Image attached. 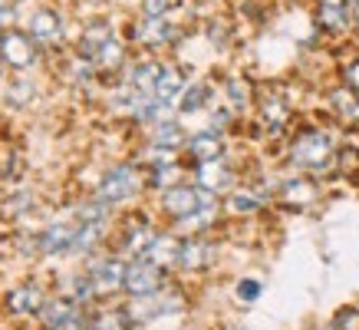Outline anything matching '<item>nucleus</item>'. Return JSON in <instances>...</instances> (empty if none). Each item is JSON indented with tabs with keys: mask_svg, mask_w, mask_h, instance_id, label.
I'll use <instances>...</instances> for the list:
<instances>
[{
	"mask_svg": "<svg viewBox=\"0 0 359 330\" xmlns=\"http://www.w3.org/2000/svg\"><path fill=\"white\" fill-rule=\"evenodd\" d=\"M201 209H218V195H211L198 185H172L162 192V211L172 215L175 221L188 218Z\"/></svg>",
	"mask_w": 359,
	"mask_h": 330,
	"instance_id": "1",
	"label": "nucleus"
},
{
	"mask_svg": "<svg viewBox=\"0 0 359 330\" xmlns=\"http://www.w3.org/2000/svg\"><path fill=\"white\" fill-rule=\"evenodd\" d=\"M139 188H142L139 172H135L132 165H116V169H109V172L102 176V182L96 185V202H102L106 209H112V205L129 202Z\"/></svg>",
	"mask_w": 359,
	"mask_h": 330,
	"instance_id": "2",
	"label": "nucleus"
},
{
	"mask_svg": "<svg viewBox=\"0 0 359 330\" xmlns=\"http://www.w3.org/2000/svg\"><path fill=\"white\" fill-rule=\"evenodd\" d=\"M290 155H294V162L300 165V169H310V172H320V169H327L330 162H333V143H330L323 132H300L294 139V149H290Z\"/></svg>",
	"mask_w": 359,
	"mask_h": 330,
	"instance_id": "3",
	"label": "nucleus"
},
{
	"mask_svg": "<svg viewBox=\"0 0 359 330\" xmlns=\"http://www.w3.org/2000/svg\"><path fill=\"white\" fill-rule=\"evenodd\" d=\"M122 291H129L132 297H152L165 291V271L149 258H132L126 264V284Z\"/></svg>",
	"mask_w": 359,
	"mask_h": 330,
	"instance_id": "4",
	"label": "nucleus"
},
{
	"mask_svg": "<svg viewBox=\"0 0 359 330\" xmlns=\"http://www.w3.org/2000/svg\"><path fill=\"white\" fill-rule=\"evenodd\" d=\"M46 304V294L40 284H20V287H11L4 294V308L11 310L13 317H30V314H40Z\"/></svg>",
	"mask_w": 359,
	"mask_h": 330,
	"instance_id": "5",
	"label": "nucleus"
},
{
	"mask_svg": "<svg viewBox=\"0 0 359 330\" xmlns=\"http://www.w3.org/2000/svg\"><path fill=\"white\" fill-rule=\"evenodd\" d=\"M36 317H40L43 330H76V324L83 320V314H79L76 301L60 297V301H46L43 310H40Z\"/></svg>",
	"mask_w": 359,
	"mask_h": 330,
	"instance_id": "6",
	"label": "nucleus"
},
{
	"mask_svg": "<svg viewBox=\"0 0 359 330\" xmlns=\"http://www.w3.org/2000/svg\"><path fill=\"white\" fill-rule=\"evenodd\" d=\"M126 264L129 261H119V258H99L86 275L93 277V287L96 294H112V291H122L126 284Z\"/></svg>",
	"mask_w": 359,
	"mask_h": 330,
	"instance_id": "7",
	"label": "nucleus"
},
{
	"mask_svg": "<svg viewBox=\"0 0 359 330\" xmlns=\"http://www.w3.org/2000/svg\"><path fill=\"white\" fill-rule=\"evenodd\" d=\"M195 185L211 192V195H221V192H234V172H231L224 162H205L195 165Z\"/></svg>",
	"mask_w": 359,
	"mask_h": 330,
	"instance_id": "8",
	"label": "nucleus"
},
{
	"mask_svg": "<svg viewBox=\"0 0 359 330\" xmlns=\"http://www.w3.org/2000/svg\"><path fill=\"white\" fill-rule=\"evenodd\" d=\"M188 155H191L198 165L221 162V155H224V139H221V132L218 129H201V132H195V136L188 139Z\"/></svg>",
	"mask_w": 359,
	"mask_h": 330,
	"instance_id": "9",
	"label": "nucleus"
},
{
	"mask_svg": "<svg viewBox=\"0 0 359 330\" xmlns=\"http://www.w3.org/2000/svg\"><path fill=\"white\" fill-rule=\"evenodd\" d=\"M0 60L4 63H11L17 66V70H23V66H30L33 63V44H30V37L27 33H4L0 37Z\"/></svg>",
	"mask_w": 359,
	"mask_h": 330,
	"instance_id": "10",
	"label": "nucleus"
},
{
	"mask_svg": "<svg viewBox=\"0 0 359 330\" xmlns=\"http://www.w3.org/2000/svg\"><path fill=\"white\" fill-rule=\"evenodd\" d=\"M215 261V244L208 242V238H185L182 242V254H178V268H185V271H201L208 264Z\"/></svg>",
	"mask_w": 359,
	"mask_h": 330,
	"instance_id": "11",
	"label": "nucleus"
},
{
	"mask_svg": "<svg viewBox=\"0 0 359 330\" xmlns=\"http://www.w3.org/2000/svg\"><path fill=\"white\" fill-rule=\"evenodd\" d=\"M73 238H76V228L69 225H53L36 235V251L40 254H73Z\"/></svg>",
	"mask_w": 359,
	"mask_h": 330,
	"instance_id": "12",
	"label": "nucleus"
},
{
	"mask_svg": "<svg viewBox=\"0 0 359 330\" xmlns=\"http://www.w3.org/2000/svg\"><path fill=\"white\" fill-rule=\"evenodd\" d=\"M185 93V77L175 70V66H158V79H155V99L172 103L175 96Z\"/></svg>",
	"mask_w": 359,
	"mask_h": 330,
	"instance_id": "13",
	"label": "nucleus"
},
{
	"mask_svg": "<svg viewBox=\"0 0 359 330\" xmlns=\"http://www.w3.org/2000/svg\"><path fill=\"white\" fill-rule=\"evenodd\" d=\"M178 254H182V242H178V238H172V235H158L145 258H149V261H155L165 271V268L178 264Z\"/></svg>",
	"mask_w": 359,
	"mask_h": 330,
	"instance_id": "14",
	"label": "nucleus"
},
{
	"mask_svg": "<svg viewBox=\"0 0 359 330\" xmlns=\"http://www.w3.org/2000/svg\"><path fill=\"white\" fill-rule=\"evenodd\" d=\"M152 143H155V149H165V152H175V149H182V145H188V136H185V129L178 126V122H158L155 126V132H152Z\"/></svg>",
	"mask_w": 359,
	"mask_h": 330,
	"instance_id": "15",
	"label": "nucleus"
},
{
	"mask_svg": "<svg viewBox=\"0 0 359 330\" xmlns=\"http://www.w3.org/2000/svg\"><path fill=\"white\" fill-rule=\"evenodd\" d=\"M30 33L36 40L53 44V40H60V33H63V23H60V17H56L53 11H36L30 20Z\"/></svg>",
	"mask_w": 359,
	"mask_h": 330,
	"instance_id": "16",
	"label": "nucleus"
},
{
	"mask_svg": "<svg viewBox=\"0 0 359 330\" xmlns=\"http://www.w3.org/2000/svg\"><path fill=\"white\" fill-rule=\"evenodd\" d=\"M155 79H158V63H139L132 66L129 86L135 93H142V96H149V93H155Z\"/></svg>",
	"mask_w": 359,
	"mask_h": 330,
	"instance_id": "17",
	"label": "nucleus"
},
{
	"mask_svg": "<svg viewBox=\"0 0 359 330\" xmlns=\"http://www.w3.org/2000/svg\"><path fill=\"white\" fill-rule=\"evenodd\" d=\"M261 198L254 195V192H244V188H234L228 195V202H224V209L231 211V215H254V211H261Z\"/></svg>",
	"mask_w": 359,
	"mask_h": 330,
	"instance_id": "18",
	"label": "nucleus"
},
{
	"mask_svg": "<svg viewBox=\"0 0 359 330\" xmlns=\"http://www.w3.org/2000/svg\"><path fill=\"white\" fill-rule=\"evenodd\" d=\"M135 37L145 40V44H168V40H175V27L165 20H149L135 30Z\"/></svg>",
	"mask_w": 359,
	"mask_h": 330,
	"instance_id": "19",
	"label": "nucleus"
},
{
	"mask_svg": "<svg viewBox=\"0 0 359 330\" xmlns=\"http://www.w3.org/2000/svg\"><path fill=\"white\" fill-rule=\"evenodd\" d=\"M109 40H112V37H109V27H106V23H93V27L83 33V44H79V50L96 60V53H99V50H102L106 44H109Z\"/></svg>",
	"mask_w": 359,
	"mask_h": 330,
	"instance_id": "20",
	"label": "nucleus"
},
{
	"mask_svg": "<svg viewBox=\"0 0 359 330\" xmlns=\"http://www.w3.org/2000/svg\"><path fill=\"white\" fill-rule=\"evenodd\" d=\"M208 93H211V89H208L205 83H191V86H185V93H182V103H178V110H182V112H198L208 103Z\"/></svg>",
	"mask_w": 359,
	"mask_h": 330,
	"instance_id": "21",
	"label": "nucleus"
},
{
	"mask_svg": "<svg viewBox=\"0 0 359 330\" xmlns=\"http://www.w3.org/2000/svg\"><path fill=\"white\" fill-rule=\"evenodd\" d=\"M178 178H182V169H178V162L155 165V169H152V185L158 188V192H165V188H172V185H182Z\"/></svg>",
	"mask_w": 359,
	"mask_h": 330,
	"instance_id": "22",
	"label": "nucleus"
},
{
	"mask_svg": "<svg viewBox=\"0 0 359 330\" xmlns=\"http://www.w3.org/2000/svg\"><path fill=\"white\" fill-rule=\"evenodd\" d=\"M224 93H228V103L231 106H248L250 103V86L244 83V79H238V77H231L228 83H224Z\"/></svg>",
	"mask_w": 359,
	"mask_h": 330,
	"instance_id": "23",
	"label": "nucleus"
},
{
	"mask_svg": "<svg viewBox=\"0 0 359 330\" xmlns=\"http://www.w3.org/2000/svg\"><path fill=\"white\" fill-rule=\"evenodd\" d=\"M234 294H238L241 304H254V301L264 294V284L257 281V277H241V281H238V291H234Z\"/></svg>",
	"mask_w": 359,
	"mask_h": 330,
	"instance_id": "24",
	"label": "nucleus"
},
{
	"mask_svg": "<svg viewBox=\"0 0 359 330\" xmlns=\"http://www.w3.org/2000/svg\"><path fill=\"white\" fill-rule=\"evenodd\" d=\"M320 23L330 27V30H343V27L349 23L346 7H320Z\"/></svg>",
	"mask_w": 359,
	"mask_h": 330,
	"instance_id": "25",
	"label": "nucleus"
},
{
	"mask_svg": "<svg viewBox=\"0 0 359 330\" xmlns=\"http://www.w3.org/2000/svg\"><path fill=\"white\" fill-rule=\"evenodd\" d=\"M96 63L99 66H119L122 63V46L116 44V40H109V44L96 53Z\"/></svg>",
	"mask_w": 359,
	"mask_h": 330,
	"instance_id": "26",
	"label": "nucleus"
},
{
	"mask_svg": "<svg viewBox=\"0 0 359 330\" xmlns=\"http://www.w3.org/2000/svg\"><path fill=\"white\" fill-rule=\"evenodd\" d=\"M283 195L294 198V202H310V198H313V188L306 185V182H300V178H294V182L283 185Z\"/></svg>",
	"mask_w": 359,
	"mask_h": 330,
	"instance_id": "27",
	"label": "nucleus"
},
{
	"mask_svg": "<svg viewBox=\"0 0 359 330\" xmlns=\"http://www.w3.org/2000/svg\"><path fill=\"white\" fill-rule=\"evenodd\" d=\"M333 330H359V310H353V308L339 310L337 320H333Z\"/></svg>",
	"mask_w": 359,
	"mask_h": 330,
	"instance_id": "28",
	"label": "nucleus"
},
{
	"mask_svg": "<svg viewBox=\"0 0 359 330\" xmlns=\"http://www.w3.org/2000/svg\"><path fill=\"white\" fill-rule=\"evenodd\" d=\"M142 11L149 20H162V13L168 11V0H142Z\"/></svg>",
	"mask_w": 359,
	"mask_h": 330,
	"instance_id": "29",
	"label": "nucleus"
},
{
	"mask_svg": "<svg viewBox=\"0 0 359 330\" xmlns=\"http://www.w3.org/2000/svg\"><path fill=\"white\" fill-rule=\"evenodd\" d=\"M346 79H349V86H353V89H359V60H356V63H349Z\"/></svg>",
	"mask_w": 359,
	"mask_h": 330,
	"instance_id": "30",
	"label": "nucleus"
},
{
	"mask_svg": "<svg viewBox=\"0 0 359 330\" xmlns=\"http://www.w3.org/2000/svg\"><path fill=\"white\" fill-rule=\"evenodd\" d=\"M0 13H13V0H0Z\"/></svg>",
	"mask_w": 359,
	"mask_h": 330,
	"instance_id": "31",
	"label": "nucleus"
},
{
	"mask_svg": "<svg viewBox=\"0 0 359 330\" xmlns=\"http://www.w3.org/2000/svg\"><path fill=\"white\" fill-rule=\"evenodd\" d=\"M323 7H346V0H323Z\"/></svg>",
	"mask_w": 359,
	"mask_h": 330,
	"instance_id": "32",
	"label": "nucleus"
},
{
	"mask_svg": "<svg viewBox=\"0 0 359 330\" xmlns=\"http://www.w3.org/2000/svg\"><path fill=\"white\" fill-rule=\"evenodd\" d=\"M346 4H353V11L359 13V0H346Z\"/></svg>",
	"mask_w": 359,
	"mask_h": 330,
	"instance_id": "33",
	"label": "nucleus"
},
{
	"mask_svg": "<svg viewBox=\"0 0 359 330\" xmlns=\"http://www.w3.org/2000/svg\"><path fill=\"white\" fill-rule=\"evenodd\" d=\"M234 330H248V327H234Z\"/></svg>",
	"mask_w": 359,
	"mask_h": 330,
	"instance_id": "34",
	"label": "nucleus"
}]
</instances>
